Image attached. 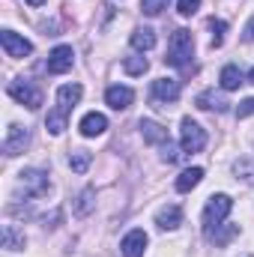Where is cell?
I'll return each instance as SVG.
<instances>
[{
  "label": "cell",
  "mask_w": 254,
  "mask_h": 257,
  "mask_svg": "<svg viewBox=\"0 0 254 257\" xmlns=\"http://www.w3.org/2000/svg\"><path fill=\"white\" fill-rule=\"evenodd\" d=\"M30 144V132L24 126H12L6 128V138H3V153L12 159V156H18V153H24V147Z\"/></svg>",
  "instance_id": "cell-8"
},
{
  "label": "cell",
  "mask_w": 254,
  "mask_h": 257,
  "mask_svg": "<svg viewBox=\"0 0 254 257\" xmlns=\"http://www.w3.org/2000/svg\"><path fill=\"white\" fill-rule=\"evenodd\" d=\"M93 189H84L81 192V197H78V215H87L90 209H93Z\"/></svg>",
  "instance_id": "cell-27"
},
{
  "label": "cell",
  "mask_w": 254,
  "mask_h": 257,
  "mask_svg": "<svg viewBox=\"0 0 254 257\" xmlns=\"http://www.w3.org/2000/svg\"><path fill=\"white\" fill-rule=\"evenodd\" d=\"M6 93H9V99H15L18 105H24V108H30V111H36V108L42 105V90H39L33 81H27V78L9 81Z\"/></svg>",
  "instance_id": "cell-2"
},
{
  "label": "cell",
  "mask_w": 254,
  "mask_h": 257,
  "mask_svg": "<svg viewBox=\"0 0 254 257\" xmlns=\"http://www.w3.org/2000/svg\"><path fill=\"white\" fill-rule=\"evenodd\" d=\"M230 209H233V200L227 194H212L203 206V230H215L218 224H224Z\"/></svg>",
  "instance_id": "cell-3"
},
{
  "label": "cell",
  "mask_w": 254,
  "mask_h": 257,
  "mask_svg": "<svg viewBox=\"0 0 254 257\" xmlns=\"http://www.w3.org/2000/svg\"><path fill=\"white\" fill-rule=\"evenodd\" d=\"M191 57H194V36L191 30H174V36L168 39V54H165V63L177 66V69H189Z\"/></svg>",
  "instance_id": "cell-1"
},
{
  "label": "cell",
  "mask_w": 254,
  "mask_h": 257,
  "mask_svg": "<svg viewBox=\"0 0 254 257\" xmlns=\"http://www.w3.org/2000/svg\"><path fill=\"white\" fill-rule=\"evenodd\" d=\"M144 248H147V233H144L141 227L129 230L126 236H123V242H120L123 257H144Z\"/></svg>",
  "instance_id": "cell-10"
},
{
  "label": "cell",
  "mask_w": 254,
  "mask_h": 257,
  "mask_svg": "<svg viewBox=\"0 0 254 257\" xmlns=\"http://www.w3.org/2000/svg\"><path fill=\"white\" fill-rule=\"evenodd\" d=\"M129 42L135 51H150V48H156V30L153 27H135Z\"/></svg>",
  "instance_id": "cell-17"
},
{
  "label": "cell",
  "mask_w": 254,
  "mask_h": 257,
  "mask_svg": "<svg viewBox=\"0 0 254 257\" xmlns=\"http://www.w3.org/2000/svg\"><path fill=\"white\" fill-rule=\"evenodd\" d=\"M18 186H21L24 197H30V200L45 197L48 189H51L48 174H45V171H39V168H27V171H21V174H18Z\"/></svg>",
  "instance_id": "cell-4"
},
{
  "label": "cell",
  "mask_w": 254,
  "mask_h": 257,
  "mask_svg": "<svg viewBox=\"0 0 254 257\" xmlns=\"http://www.w3.org/2000/svg\"><path fill=\"white\" fill-rule=\"evenodd\" d=\"M180 141H183L186 153H200L206 147V132L197 126L191 117H183V123H180Z\"/></svg>",
  "instance_id": "cell-6"
},
{
  "label": "cell",
  "mask_w": 254,
  "mask_h": 257,
  "mask_svg": "<svg viewBox=\"0 0 254 257\" xmlns=\"http://www.w3.org/2000/svg\"><path fill=\"white\" fill-rule=\"evenodd\" d=\"M3 248H9V251H18V248H24V242H27V236H24V230H18L15 224H3Z\"/></svg>",
  "instance_id": "cell-18"
},
{
  "label": "cell",
  "mask_w": 254,
  "mask_h": 257,
  "mask_svg": "<svg viewBox=\"0 0 254 257\" xmlns=\"http://www.w3.org/2000/svg\"><path fill=\"white\" fill-rule=\"evenodd\" d=\"M105 102H108L114 111H126L129 105L135 102V90H132V87H120V84H114V87L105 90Z\"/></svg>",
  "instance_id": "cell-11"
},
{
  "label": "cell",
  "mask_w": 254,
  "mask_h": 257,
  "mask_svg": "<svg viewBox=\"0 0 254 257\" xmlns=\"http://www.w3.org/2000/svg\"><path fill=\"white\" fill-rule=\"evenodd\" d=\"M123 69H126L129 75H144V72L150 69V60L141 57V54H138V57H126V60H123Z\"/></svg>",
  "instance_id": "cell-24"
},
{
  "label": "cell",
  "mask_w": 254,
  "mask_h": 257,
  "mask_svg": "<svg viewBox=\"0 0 254 257\" xmlns=\"http://www.w3.org/2000/svg\"><path fill=\"white\" fill-rule=\"evenodd\" d=\"M156 224H159L162 230H177V227L183 224V209H180L177 203L162 206V209L156 212Z\"/></svg>",
  "instance_id": "cell-14"
},
{
  "label": "cell",
  "mask_w": 254,
  "mask_h": 257,
  "mask_svg": "<svg viewBox=\"0 0 254 257\" xmlns=\"http://www.w3.org/2000/svg\"><path fill=\"white\" fill-rule=\"evenodd\" d=\"M218 81H221V87L224 90H239V84H242V72H239V66H224L221 69V75H218Z\"/></svg>",
  "instance_id": "cell-21"
},
{
  "label": "cell",
  "mask_w": 254,
  "mask_h": 257,
  "mask_svg": "<svg viewBox=\"0 0 254 257\" xmlns=\"http://www.w3.org/2000/svg\"><path fill=\"white\" fill-rule=\"evenodd\" d=\"M245 39H248V42H254V18L245 24Z\"/></svg>",
  "instance_id": "cell-31"
},
{
  "label": "cell",
  "mask_w": 254,
  "mask_h": 257,
  "mask_svg": "<svg viewBox=\"0 0 254 257\" xmlns=\"http://www.w3.org/2000/svg\"><path fill=\"white\" fill-rule=\"evenodd\" d=\"M200 180H203V168H189V171H183L180 177H177V192H191L194 186H200Z\"/></svg>",
  "instance_id": "cell-19"
},
{
  "label": "cell",
  "mask_w": 254,
  "mask_h": 257,
  "mask_svg": "<svg viewBox=\"0 0 254 257\" xmlns=\"http://www.w3.org/2000/svg\"><path fill=\"white\" fill-rule=\"evenodd\" d=\"M81 93H84V87H81V84H63V87L57 90V111L69 117V111L78 105Z\"/></svg>",
  "instance_id": "cell-12"
},
{
  "label": "cell",
  "mask_w": 254,
  "mask_h": 257,
  "mask_svg": "<svg viewBox=\"0 0 254 257\" xmlns=\"http://www.w3.org/2000/svg\"><path fill=\"white\" fill-rule=\"evenodd\" d=\"M194 105H197L200 111H218V114H224L230 102H227L221 93H215V90H203V93H197Z\"/></svg>",
  "instance_id": "cell-13"
},
{
  "label": "cell",
  "mask_w": 254,
  "mask_h": 257,
  "mask_svg": "<svg viewBox=\"0 0 254 257\" xmlns=\"http://www.w3.org/2000/svg\"><path fill=\"white\" fill-rule=\"evenodd\" d=\"M141 135H144V141L147 144H168L171 138H168V128L162 126V123H156V120H141Z\"/></svg>",
  "instance_id": "cell-16"
},
{
  "label": "cell",
  "mask_w": 254,
  "mask_h": 257,
  "mask_svg": "<svg viewBox=\"0 0 254 257\" xmlns=\"http://www.w3.org/2000/svg\"><path fill=\"white\" fill-rule=\"evenodd\" d=\"M162 159L165 162H180V153H177V147L168 141V144H162Z\"/></svg>",
  "instance_id": "cell-30"
},
{
  "label": "cell",
  "mask_w": 254,
  "mask_h": 257,
  "mask_svg": "<svg viewBox=\"0 0 254 257\" xmlns=\"http://www.w3.org/2000/svg\"><path fill=\"white\" fill-rule=\"evenodd\" d=\"M248 81H251V84H254V69H251V72H248Z\"/></svg>",
  "instance_id": "cell-33"
},
{
  "label": "cell",
  "mask_w": 254,
  "mask_h": 257,
  "mask_svg": "<svg viewBox=\"0 0 254 257\" xmlns=\"http://www.w3.org/2000/svg\"><path fill=\"white\" fill-rule=\"evenodd\" d=\"M183 93V84L177 78H156L153 81V90H150V99L159 105V108H168L171 102H177Z\"/></svg>",
  "instance_id": "cell-5"
},
{
  "label": "cell",
  "mask_w": 254,
  "mask_h": 257,
  "mask_svg": "<svg viewBox=\"0 0 254 257\" xmlns=\"http://www.w3.org/2000/svg\"><path fill=\"white\" fill-rule=\"evenodd\" d=\"M168 6V0H141V9H144V15H150V18H156V15H162V9Z\"/></svg>",
  "instance_id": "cell-26"
},
{
  "label": "cell",
  "mask_w": 254,
  "mask_h": 257,
  "mask_svg": "<svg viewBox=\"0 0 254 257\" xmlns=\"http://www.w3.org/2000/svg\"><path fill=\"white\" fill-rule=\"evenodd\" d=\"M0 42H3L6 57H27V54H33L30 39L18 36V33H12V30H3V33H0Z\"/></svg>",
  "instance_id": "cell-9"
},
{
  "label": "cell",
  "mask_w": 254,
  "mask_h": 257,
  "mask_svg": "<svg viewBox=\"0 0 254 257\" xmlns=\"http://www.w3.org/2000/svg\"><path fill=\"white\" fill-rule=\"evenodd\" d=\"M197 9H200V0H180V3H177V12H180L183 18H189V15H194Z\"/></svg>",
  "instance_id": "cell-28"
},
{
  "label": "cell",
  "mask_w": 254,
  "mask_h": 257,
  "mask_svg": "<svg viewBox=\"0 0 254 257\" xmlns=\"http://www.w3.org/2000/svg\"><path fill=\"white\" fill-rule=\"evenodd\" d=\"M251 114H254V99H242L239 108H236V117L245 120V117H251Z\"/></svg>",
  "instance_id": "cell-29"
},
{
  "label": "cell",
  "mask_w": 254,
  "mask_h": 257,
  "mask_svg": "<svg viewBox=\"0 0 254 257\" xmlns=\"http://www.w3.org/2000/svg\"><path fill=\"white\" fill-rule=\"evenodd\" d=\"M206 24H209V30H212V48H221V45H224V30H227V21H221V18H209Z\"/></svg>",
  "instance_id": "cell-23"
},
{
  "label": "cell",
  "mask_w": 254,
  "mask_h": 257,
  "mask_svg": "<svg viewBox=\"0 0 254 257\" xmlns=\"http://www.w3.org/2000/svg\"><path fill=\"white\" fill-rule=\"evenodd\" d=\"M45 126H48V132H51V135H60V132L66 128V114H60V111L54 108V111L48 114V120H45Z\"/></svg>",
  "instance_id": "cell-25"
},
{
  "label": "cell",
  "mask_w": 254,
  "mask_h": 257,
  "mask_svg": "<svg viewBox=\"0 0 254 257\" xmlns=\"http://www.w3.org/2000/svg\"><path fill=\"white\" fill-rule=\"evenodd\" d=\"M78 128H81V135H84V138H96V135H102V132L108 128V117H105V114L90 111V114L78 123Z\"/></svg>",
  "instance_id": "cell-15"
},
{
  "label": "cell",
  "mask_w": 254,
  "mask_h": 257,
  "mask_svg": "<svg viewBox=\"0 0 254 257\" xmlns=\"http://www.w3.org/2000/svg\"><path fill=\"white\" fill-rule=\"evenodd\" d=\"M75 63V51H72V45H57L51 54H48V63H45V72L48 75H63L69 72Z\"/></svg>",
  "instance_id": "cell-7"
},
{
  "label": "cell",
  "mask_w": 254,
  "mask_h": 257,
  "mask_svg": "<svg viewBox=\"0 0 254 257\" xmlns=\"http://www.w3.org/2000/svg\"><path fill=\"white\" fill-rule=\"evenodd\" d=\"M27 3H30V6H42L45 0H27Z\"/></svg>",
  "instance_id": "cell-32"
},
{
  "label": "cell",
  "mask_w": 254,
  "mask_h": 257,
  "mask_svg": "<svg viewBox=\"0 0 254 257\" xmlns=\"http://www.w3.org/2000/svg\"><path fill=\"white\" fill-rule=\"evenodd\" d=\"M206 236H209L215 245H227L233 236H239V227H236V224H227V227H224V224H218L215 230H206Z\"/></svg>",
  "instance_id": "cell-20"
},
{
  "label": "cell",
  "mask_w": 254,
  "mask_h": 257,
  "mask_svg": "<svg viewBox=\"0 0 254 257\" xmlns=\"http://www.w3.org/2000/svg\"><path fill=\"white\" fill-rule=\"evenodd\" d=\"M90 162H93V156H90L87 150H75V153L69 156V168H72L75 174H84V171L90 168Z\"/></svg>",
  "instance_id": "cell-22"
}]
</instances>
